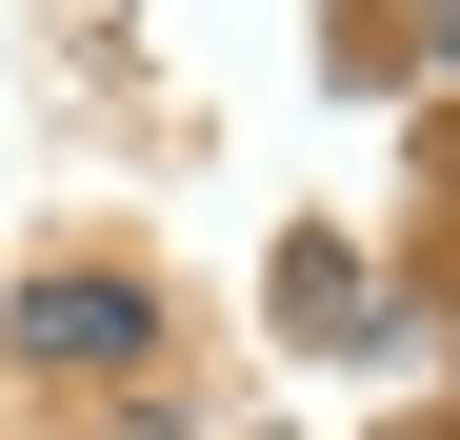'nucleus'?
<instances>
[{"label":"nucleus","mask_w":460,"mask_h":440,"mask_svg":"<svg viewBox=\"0 0 460 440\" xmlns=\"http://www.w3.org/2000/svg\"><path fill=\"white\" fill-rule=\"evenodd\" d=\"M140 340H161L140 280H40V301H21V360H140Z\"/></svg>","instance_id":"obj_1"}]
</instances>
